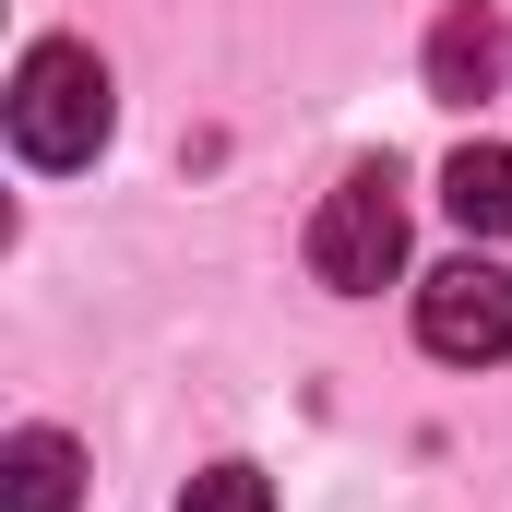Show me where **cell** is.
<instances>
[{"instance_id":"cell-1","label":"cell","mask_w":512,"mask_h":512,"mask_svg":"<svg viewBox=\"0 0 512 512\" xmlns=\"http://www.w3.org/2000/svg\"><path fill=\"white\" fill-rule=\"evenodd\" d=\"M108 120H120L108 60L84 36H36L24 72H12V143H24V167H96Z\"/></svg>"},{"instance_id":"cell-2","label":"cell","mask_w":512,"mask_h":512,"mask_svg":"<svg viewBox=\"0 0 512 512\" xmlns=\"http://www.w3.org/2000/svg\"><path fill=\"white\" fill-rule=\"evenodd\" d=\"M310 274L334 298H382L393 274H405V179H393V155H358L310 203Z\"/></svg>"},{"instance_id":"cell-3","label":"cell","mask_w":512,"mask_h":512,"mask_svg":"<svg viewBox=\"0 0 512 512\" xmlns=\"http://www.w3.org/2000/svg\"><path fill=\"white\" fill-rule=\"evenodd\" d=\"M417 346L453 358V370L512 358V262L465 251V262H441V274H417Z\"/></svg>"},{"instance_id":"cell-4","label":"cell","mask_w":512,"mask_h":512,"mask_svg":"<svg viewBox=\"0 0 512 512\" xmlns=\"http://www.w3.org/2000/svg\"><path fill=\"white\" fill-rule=\"evenodd\" d=\"M429 96H453V108H477V96H501V60H512V36H501V12L489 0H453L441 24H429Z\"/></svg>"},{"instance_id":"cell-5","label":"cell","mask_w":512,"mask_h":512,"mask_svg":"<svg viewBox=\"0 0 512 512\" xmlns=\"http://www.w3.org/2000/svg\"><path fill=\"white\" fill-rule=\"evenodd\" d=\"M72 501H84L72 429H12V453H0V512H72Z\"/></svg>"},{"instance_id":"cell-6","label":"cell","mask_w":512,"mask_h":512,"mask_svg":"<svg viewBox=\"0 0 512 512\" xmlns=\"http://www.w3.org/2000/svg\"><path fill=\"white\" fill-rule=\"evenodd\" d=\"M441 203H453L465 239H512V143H465L441 167Z\"/></svg>"},{"instance_id":"cell-7","label":"cell","mask_w":512,"mask_h":512,"mask_svg":"<svg viewBox=\"0 0 512 512\" xmlns=\"http://www.w3.org/2000/svg\"><path fill=\"white\" fill-rule=\"evenodd\" d=\"M179 512H274V477H262V465H203V477L179 489Z\"/></svg>"}]
</instances>
